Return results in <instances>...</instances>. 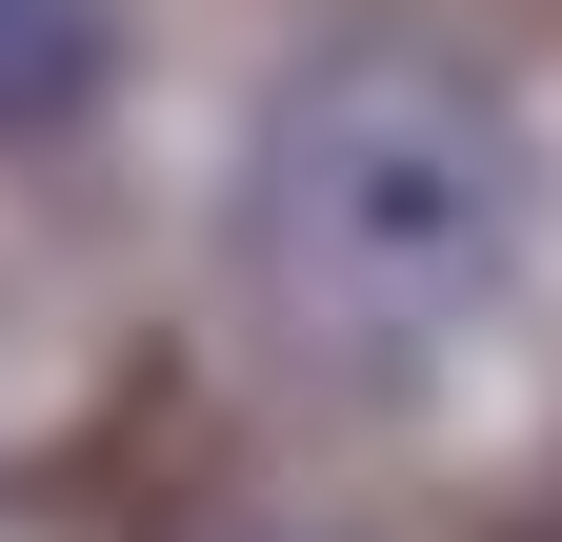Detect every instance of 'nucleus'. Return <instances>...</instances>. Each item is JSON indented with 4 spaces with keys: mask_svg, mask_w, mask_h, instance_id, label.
Returning a JSON list of instances; mask_svg holds the SVG:
<instances>
[{
    "mask_svg": "<svg viewBox=\"0 0 562 542\" xmlns=\"http://www.w3.org/2000/svg\"><path fill=\"white\" fill-rule=\"evenodd\" d=\"M522 222H542V161H522L503 81H462L422 41L302 60L261 101V142H241V302L341 382L442 362L522 282Z\"/></svg>",
    "mask_w": 562,
    "mask_h": 542,
    "instance_id": "nucleus-1",
    "label": "nucleus"
},
{
    "mask_svg": "<svg viewBox=\"0 0 562 542\" xmlns=\"http://www.w3.org/2000/svg\"><path fill=\"white\" fill-rule=\"evenodd\" d=\"M101 101V21L81 0H0V142H60Z\"/></svg>",
    "mask_w": 562,
    "mask_h": 542,
    "instance_id": "nucleus-2",
    "label": "nucleus"
}]
</instances>
